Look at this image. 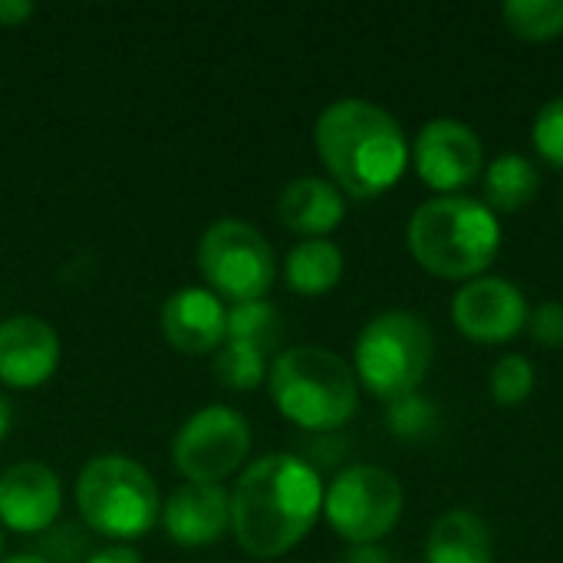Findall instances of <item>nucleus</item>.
<instances>
[{
	"instance_id": "nucleus-20",
	"label": "nucleus",
	"mask_w": 563,
	"mask_h": 563,
	"mask_svg": "<svg viewBox=\"0 0 563 563\" xmlns=\"http://www.w3.org/2000/svg\"><path fill=\"white\" fill-rule=\"evenodd\" d=\"M231 343H244L264 356L277 353L284 343V320L271 300H247L228 310V336Z\"/></svg>"
},
{
	"instance_id": "nucleus-8",
	"label": "nucleus",
	"mask_w": 563,
	"mask_h": 563,
	"mask_svg": "<svg viewBox=\"0 0 563 563\" xmlns=\"http://www.w3.org/2000/svg\"><path fill=\"white\" fill-rule=\"evenodd\" d=\"M198 271L214 297L231 303L267 300L277 277V257L267 238L247 221H214L198 244Z\"/></svg>"
},
{
	"instance_id": "nucleus-5",
	"label": "nucleus",
	"mask_w": 563,
	"mask_h": 563,
	"mask_svg": "<svg viewBox=\"0 0 563 563\" xmlns=\"http://www.w3.org/2000/svg\"><path fill=\"white\" fill-rule=\"evenodd\" d=\"M435 356L429 323L412 310L376 313L356 336L353 373L356 383L379 402H396L419 393Z\"/></svg>"
},
{
	"instance_id": "nucleus-23",
	"label": "nucleus",
	"mask_w": 563,
	"mask_h": 563,
	"mask_svg": "<svg viewBox=\"0 0 563 563\" xmlns=\"http://www.w3.org/2000/svg\"><path fill=\"white\" fill-rule=\"evenodd\" d=\"M538 386V373H534V363L521 353H505L495 366H492V376H488V393L498 406H525L531 399Z\"/></svg>"
},
{
	"instance_id": "nucleus-3",
	"label": "nucleus",
	"mask_w": 563,
	"mask_h": 563,
	"mask_svg": "<svg viewBox=\"0 0 563 563\" xmlns=\"http://www.w3.org/2000/svg\"><path fill=\"white\" fill-rule=\"evenodd\" d=\"M416 264L439 280H475L501 251L498 214L468 195H435L416 208L406 228Z\"/></svg>"
},
{
	"instance_id": "nucleus-18",
	"label": "nucleus",
	"mask_w": 563,
	"mask_h": 563,
	"mask_svg": "<svg viewBox=\"0 0 563 563\" xmlns=\"http://www.w3.org/2000/svg\"><path fill=\"white\" fill-rule=\"evenodd\" d=\"M482 191H485V205L495 214H518L525 211L538 188H541V175L538 165L521 155V152H501L498 158H492V165L482 172Z\"/></svg>"
},
{
	"instance_id": "nucleus-12",
	"label": "nucleus",
	"mask_w": 563,
	"mask_h": 563,
	"mask_svg": "<svg viewBox=\"0 0 563 563\" xmlns=\"http://www.w3.org/2000/svg\"><path fill=\"white\" fill-rule=\"evenodd\" d=\"M63 508V485L43 462H16L0 475V525L16 534L53 528Z\"/></svg>"
},
{
	"instance_id": "nucleus-28",
	"label": "nucleus",
	"mask_w": 563,
	"mask_h": 563,
	"mask_svg": "<svg viewBox=\"0 0 563 563\" xmlns=\"http://www.w3.org/2000/svg\"><path fill=\"white\" fill-rule=\"evenodd\" d=\"M343 563H396L393 551L379 548V544H363V548H350L343 554Z\"/></svg>"
},
{
	"instance_id": "nucleus-19",
	"label": "nucleus",
	"mask_w": 563,
	"mask_h": 563,
	"mask_svg": "<svg viewBox=\"0 0 563 563\" xmlns=\"http://www.w3.org/2000/svg\"><path fill=\"white\" fill-rule=\"evenodd\" d=\"M343 251L330 238L300 241L284 261V280L300 297H323L343 280Z\"/></svg>"
},
{
	"instance_id": "nucleus-1",
	"label": "nucleus",
	"mask_w": 563,
	"mask_h": 563,
	"mask_svg": "<svg viewBox=\"0 0 563 563\" xmlns=\"http://www.w3.org/2000/svg\"><path fill=\"white\" fill-rule=\"evenodd\" d=\"M323 478L303 459L274 452L251 462L231 488V534L254 561L290 554L323 515Z\"/></svg>"
},
{
	"instance_id": "nucleus-24",
	"label": "nucleus",
	"mask_w": 563,
	"mask_h": 563,
	"mask_svg": "<svg viewBox=\"0 0 563 563\" xmlns=\"http://www.w3.org/2000/svg\"><path fill=\"white\" fill-rule=\"evenodd\" d=\"M386 426L402 442H422L439 429V406L432 399H426L422 393L402 396V399L389 402Z\"/></svg>"
},
{
	"instance_id": "nucleus-25",
	"label": "nucleus",
	"mask_w": 563,
	"mask_h": 563,
	"mask_svg": "<svg viewBox=\"0 0 563 563\" xmlns=\"http://www.w3.org/2000/svg\"><path fill=\"white\" fill-rule=\"evenodd\" d=\"M531 142H534V152L551 168L563 172V96H554L551 102L538 109L534 125H531Z\"/></svg>"
},
{
	"instance_id": "nucleus-6",
	"label": "nucleus",
	"mask_w": 563,
	"mask_h": 563,
	"mask_svg": "<svg viewBox=\"0 0 563 563\" xmlns=\"http://www.w3.org/2000/svg\"><path fill=\"white\" fill-rule=\"evenodd\" d=\"M76 508L86 528L112 541H139L162 518V495L145 465L99 455L76 478Z\"/></svg>"
},
{
	"instance_id": "nucleus-9",
	"label": "nucleus",
	"mask_w": 563,
	"mask_h": 563,
	"mask_svg": "<svg viewBox=\"0 0 563 563\" xmlns=\"http://www.w3.org/2000/svg\"><path fill=\"white\" fill-rule=\"evenodd\" d=\"M251 452V426L231 406L198 409L172 442V462L185 482L221 485L231 478Z\"/></svg>"
},
{
	"instance_id": "nucleus-22",
	"label": "nucleus",
	"mask_w": 563,
	"mask_h": 563,
	"mask_svg": "<svg viewBox=\"0 0 563 563\" xmlns=\"http://www.w3.org/2000/svg\"><path fill=\"white\" fill-rule=\"evenodd\" d=\"M267 356L244 346V343H231L224 340V346L214 353V379L224 386V389H234V393H251L257 389L264 379H267Z\"/></svg>"
},
{
	"instance_id": "nucleus-7",
	"label": "nucleus",
	"mask_w": 563,
	"mask_h": 563,
	"mask_svg": "<svg viewBox=\"0 0 563 563\" xmlns=\"http://www.w3.org/2000/svg\"><path fill=\"white\" fill-rule=\"evenodd\" d=\"M406 508L399 478L383 465H350L323 492V518L350 548L379 544Z\"/></svg>"
},
{
	"instance_id": "nucleus-27",
	"label": "nucleus",
	"mask_w": 563,
	"mask_h": 563,
	"mask_svg": "<svg viewBox=\"0 0 563 563\" xmlns=\"http://www.w3.org/2000/svg\"><path fill=\"white\" fill-rule=\"evenodd\" d=\"M82 563H142V558H139V551H132L125 544H112V548L89 551Z\"/></svg>"
},
{
	"instance_id": "nucleus-31",
	"label": "nucleus",
	"mask_w": 563,
	"mask_h": 563,
	"mask_svg": "<svg viewBox=\"0 0 563 563\" xmlns=\"http://www.w3.org/2000/svg\"><path fill=\"white\" fill-rule=\"evenodd\" d=\"M0 563H53V561H46V558H40V554H16V558H3Z\"/></svg>"
},
{
	"instance_id": "nucleus-10",
	"label": "nucleus",
	"mask_w": 563,
	"mask_h": 563,
	"mask_svg": "<svg viewBox=\"0 0 563 563\" xmlns=\"http://www.w3.org/2000/svg\"><path fill=\"white\" fill-rule=\"evenodd\" d=\"M416 175L435 195H465L485 172V145L468 122L429 119L409 152Z\"/></svg>"
},
{
	"instance_id": "nucleus-14",
	"label": "nucleus",
	"mask_w": 563,
	"mask_h": 563,
	"mask_svg": "<svg viewBox=\"0 0 563 563\" xmlns=\"http://www.w3.org/2000/svg\"><path fill=\"white\" fill-rule=\"evenodd\" d=\"M162 333L185 356H208L224 346L228 310L208 287H181L162 307Z\"/></svg>"
},
{
	"instance_id": "nucleus-33",
	"label": "nucleus",
	"mask_w": 563,
	"mask_h": 563,
	"mask_svg": "<svg viewBox=\"0 0 563 563\" xmlns=\"http://www.w3.org/2000/svg\"><path fill=\"white\" fill-rule=\"evenodd\" d=\"M561 211H563V188H561Z\"/></svg>"
},
{
	"instance_id": "nucleus-21",
	"label": "nucleus",
	"mask_w": 563,
	"mask_h": 563,
	"mask_svg": "<svg viewBox=\"0 0 563 563\" xmlns=\"http://www.w3.org/2000/svg\"><path fill=\"white\" fill-rule=\"evenodd\" d=\"M501 20L518 40L548 43L563 33V0H508Z\"/></svg>"
},
{
	"instance_id": "nucleus-17",
	"label": "nucleus",
	"mask_w": 563,
	"mask_h": 563,
	"mask_svg": "<svg viewBox=\"0 0 563 563\" xmlns=\"http://www.w3.org/2000/svg\"><path fill=\"white\" fill-rule=\"evenodd\" d=\"M426 563H495V538L475 511H445L426 534Z\"/></svg>"
},
{
	"instance_id": "nucleus-29",
	"label": "nucleus",
	"mask_w": 563,
	"mask_h": 563,
	"mask_svg": "<svg viewBox=\"0 0 563 563\" xmlns=\"http://www.w3.org/2000/svg\"><path fill=\"white\" fill-rule=\"evenodd\" d=\"M33 16V3L20 0H0V26H20L23 20Z\"/></svg>"
},
{
	"instance_id": "nucleus-16",
	"label": "nucleus",
	"mask_w": 563,
	"mask_h": 563,
	"mask_svg": "<svg viewBox=\"0 0 563 563\" xmlns=\"http://www.w3.org/2000/svg\"><path fill=\"white\" fill-rule=\"evenodd\" d=\"M343 218H346V201L330 178H317V175L294 178L277 198V221L287 231L300 234L303 241L333 234L343 224Z\"/></svg>"
},
{
	"instance_id": "nucleus-32",
	"label": "nucleus",
	"mask_w": 563,
	"mask_h": 563,
	"mask_svg": "<svg viewBox=\"0 0 563 563\" xmlns=\"http://www.w3.org/2000/svg\"><path fill=\"white\" fill-rule=\"evenodd\" d=\"M3 544H7V541H3V525H0V561H3Z\"/></svg>"
},
{
	"instance_id": "nucleus-15",
	"label": "nucleus",
	"mask_w": 563,
	"mask_h": 563,
	"mask_svg": "<svg viewBox=\"0 0 563 563\" xmlns=\"http://www.w3.org/2000/svg\"><path fill=\"white\" fill-rule=\"evenodd\" d=\"M162 525L178 548H208L231 531V492L224 485L185 482L162 501Z\"/></svg>"
},
{
	"instance_id": "nucleus-11",
	"label": "nucleus",
	"mask_w": 563,
	"mask_h": 563,
	"mask_svg": "<svg viewBox=\"0 0 563 563\" xmlns=\"http://www.w3.org/2000/svg\"><path fill=\"white\" fill-rule=\"evenodd\" d=\"M528 317L531 307L521 287L505 277H475L462 284V290L452 297L455 330L478 346H498L515 340L521 330H528Z\"/></svg>"
},
{
	"instance_id": "nucleus-26",
	"label": "nucleus",
	"mask_w": 563,
	"mask_h": 563,
	"mask_svg": "<svg viewBox=\"0 0 563 563\" xmlns=\"http://www.w3.org/2000/svg\"><path fill=\"white\" fill-rule=\"evenodd\" d=\"M528 333L538 346L544 350H561L563 346V303L561 300H544L541 307L531 310L528 317Z\"/></svg>"
},
{
	"instance_id": "nucleus-2",
	"label": "nucleus",
	"mask_w": 563,
	"mask_h": 563,
	"mask_svg": "<svg viewBox=\"0 0 563 563\" xmlns=\"http://www.w3.org/2000/svg\"><path fill=\"white\" fill-rule=\"evenodd\" d=\"M313 145L330 181L360 201L393 191L409 168V142L396 115L360 96L336 99L320 112Z\"/></svg>"
},
{
	"instance_id": "nucleus-4",
	"label": "nucleus",
	"mask_w": 563,
	"mask_h": 563,
	"mask_svg": "<svg viewBox=\"0 0 563 563\" xmlns=\"http://www.w3.org/2000/svg\"><path fill=\"white\" fill-rule=\"evenodd\" d=\"M267 389L277 412L313 435L340 432L360 409L353 366L323 346L280 350L267 369Z\"/></svg>"
},
{
	"instance_id": "nucleus-13",
	"label": "nucleus",
	"mask_w": 563,
	"mask_h": 563,
	"mask_svg": "<svg viewBox=\"0 0 563 563\" xmlns=\"http://www.w3.org/2000/svg\"><path fill=\"white\" fill-rule=\"evenodd\" d=\"M59 366L56 330L30 313L0 323V383L10 389H36Z\"/></svg>"
},
{
	"instance_id": "nucleus-30",
	"label": "nucleus",
	"mask_w": 563,
	"mask_h": 563,
	"mask_svg": "<svg viewBox=\"0 0 563 563\" xmlns=\"http://www.w3.org/2000/svg\"><path fill=\"white\" fill-rule=\"evenodd\" d=\"M10 426H13V406H10V399L0 393V442L10 435Z\"/></svg>"
}]
</instances>
